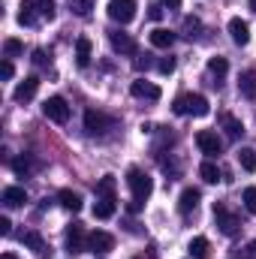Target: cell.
Returning a JSON list of instances; mask_svg holds the SVG:
<instances>
[{
	"label": "cell",
	"instance_id": "7c38bea8",
	"mask_svg": "<svg viewBox=\"0 0 256 259\" xmlns=\"http://www.w3.org/2000/svg\"><path fill=\"white\" fill-rule=\"evenodd\" d=\"M109 42H112V49H115L118 55H136V52H139L136 39H133L130 33H121V30H112V33H109Z\"/></svg>",
	"mask_w": 256,
	"mask_h": 259
},
{
	"label": "cell",
	"instance_id": "484cf974",
	"mask_svg": "<svg viewBox=\"0 0 256 259\" xmlns=\"http://www.w3.org/2000/svg\"><path fill=\"white\" fill-rule=\"evenodd\" d=\"M190 256L193 259H208V238H202V235H196L190 241Z\"/></svg>",
	"mask_w": 256,
	"mask_h": 259
},
{
	"label": "cell",
	"instance_id": "1f68e13d",
	"mask_svg": "<svg viewBox=\"0 0 256 259\" xmlns=\"http://www.w3.org/2000/svg\"><path fill=\"white\" fill-rule=\"evenodd\" d=\"M184 30H187V36H199L202 21H199V18H193V15H187V18H184Z\"/></svg>",
	"mask_w": 256,
	"mask_h": 259
},
{
	"label": "cell",
	"instance_id": "d6a6232c",
	"mask_svg": "<svg viewBox=\"0 0 256 259\" xmlns=\"http://www.w3.org/2000/svg\"><path fill=\"white\" fill-rule=\"evenodd\" d=\"M12 169H15L18 175H27V172L33 169V163H30L27 157H18V160H12Z\"/></svg>",
	"mask_w": 256,
	"mask_h": 259
},
{
	"label": "cell",
	"instance_id": "277c9868",
	"mask_svg": "<svg viewBox=\"0 0 256 259\" xmlns=\"http://www.w3.org/2000/svg\"><path fill=\"white\" fill-rule=\"evenodd\" d=\"M214 223H217V229H220L226 238L238 235V229H241V220H238L226 205H214Z\"/></svg>",
	"mask_w": 256,
	"mask_h": 259
},
{
	"label": "cell",
	"instance_id": "2e32d148",
	"mask_svg": "<svg viewBox=\"0 0 256 259\" xmlns=\"http://www.w3.org/2000/svg\"><path fill=\"white\" fill-rule=\"evenodd\" d=\"M36 88H39V78H36V75H27V78L15 88V94H12V97H15L18 103H27V100H33Z\"/></svg>",
	"mask_w": 256,
	"mask_h": 259
},
{
	"label": "cell",
	"instance_id": "52a82bcc",
	"mask_svg": "<svg viewBox=\"0 0 256 259\" xmlns=\"http://www.w3.org/2000/svg\"><path fill=\"white\" fill-rule=\"evenodd\" d=\"M109 18L118 24H130L136 18V0H109Z\"/></svg>",
	"mask_w": 256,
	"mask_h": 259
},
{
	"label": "cell",
	"instance_id": "d4e9b609",
	"mask_svg": "<svg viewBox=\"0 0 256 259\" xmlns=\"http://www.w3.org/2000/svg\"><path fill=\"white\" fill-rule=\"evenodd\" d=\"M238 163L244 172H256V151L253 148H238Z\"/></svg>",
	"mask_w": 256,
	"mask_h": 259
},
{
	"label": "cell",
	"instance_id": "4316f807",
	"mask_svg": "<svg viewBox=\"0 0 256 259\" xmlns=\"http://www.w3.org/2000/svg\"><path fill=\"white\" fill-rule=\"evenodd\" d=\"M24 52V46H21V39H15V36H9L6 42H3V55L6 58H18Z\"/></svg>",
	"mask_w": 256,
	"mask_h": 259
},
{
	"label": "cell",
	"instance_id": "3957f363",
	"mask_svg": "<svg viewBox=\"0 0 256 259\" xmlns=\"http://www.w3.org/2000/svg\"><path fill=\"white\" fill-rule=\"evenodd\" d=\"M127 184H130V190H133V199H139V202H145L148 196L154 193V181L142 169H136V166L127 172Z\"/></svg>",
	"mask_w": 256,
	"mask_h": 259
},
{
	"label": "cell",
	"instance_id": "7a4b0ae2",
	"mask_svg": "<svg viewBox=\"0 0 256 259\" xmlns=\"http://www.w3.org/2000/svg\"><path fill=\"white\" fill-rule=\"evenodd\" d=\"M172 109H175V115H196V118H205L211 112V106H208V100L202 94H184V97H178Z\"/></svg>",
	"mask_w": 256,
	"mask_h": 259
},
{
	"label": "cell",
	"instance_id": "b9f144b4",
	"mask_svg": "<svg viewBox=\"0 0 256 259\" xmlns=\"http://www.w3.org/2000/svg\"><path fill=\"white\" fill-rule=\"evenodd\" d=\"M250 9H253V12H256V0H250Z\"/></svg>",
	"mask_w": 256,
	"mask_h": 259
},
{
	"label": "cell",
	"instance_id": "ac0fdd59",
	"mask_svg": "<svg viewBox=\"0 0 256 259\" xmlns=\"http://www.w3.org/2000/svg\"><path fill=\"white\" fill-rule=\"evenodd\" d=\"M24 202H27L24 187H3V205H9V208H21Z\"/></svg>",
	"mask_w": 256,
	"mask_h": 259
},
{
	"label": "cell",
	"instance_id": "ffe728a7",
	"mask_svg": "<svg viewBox=\"0 0 256 259\" xmlns=\"http://www.w3.org/2000/svg\"><path fill=\"white\" fill-rule=\"evenodd\" d=\"M238 91H241L247 100H256V69L241 72V78H238Z\"/></svg>",
	"mask_w": 256,
	"mask_h": 259
},
{
	"label": "cell",
	"instance_id": "7402d4cb",
	"mask_svg": "<svg viewBox=\"0 0 256 259\" xmlns=\"http://www.w3.org/2000/svg\"><path fill=\"white\" fill-rule=\"evenodd\" d=\"M21 244H24V247H30L36 256H46V241H42V235H39V232H24V235H21Z\"/></svg>",
	"mask_w": 256,
	"mask_h": 259
},
{
	"label": "cell",
	"instance_id": "ba28073f",
	"mask_svg": "<svg viewBox=\"0 0 256 259\" xmlns=\"http://www.w3.org/2000/svg\"><path fill=\"white\" fill-rule=\"evenodd\" d=\"M196 145H199V151H202L205 157H217V154L223 151V142H220V136H217L214 130H199V133H196Z\"/></svg>",
	"mask_w": 256,
	"mask_h": 259
},
{
	"label": "cell",
	"instance_id": "e0dca14e",
	"mask_svg": "<svg viewBox=\"0 0 256 259\" xmlns=\"http://www.w3.org/2000/svg\"><path fill=\"white\" fill-rule=\"evenodd\" d=\"M151 46L154 49H172L175 46V33L166 30V27H157V30H151Z\"/></svg>",
	"mask_w": 256,
	"mask_h": 259
},
{
	"label": "cell",
	"instance_id": "8fae6325",
	"mask_svg": "<svg viewBox=\"0 0 256 259\" xmlns=\"http://www.w3.org/2000/svg\"><path fill=\"white\" fill-rule=\"evenodd\" d=\"M130 94H133V97H139V100H151V103L163 97V94H160V88H157L154 81H145V78H136V81L130 84Z\"/></svg>",
	"mask_w": 256,
	"mask_h": 259
},
{
	"label": "cell",
	"instance_id": "5b68a950",
	"mask_svg": "<svg viewBox=\"0 0 256 259\" xmlns=\"http://www.w3.org/2000/svg\"><path fill=\"white\" fill-rule=\"evenodd\" d=\"M112 127H115V118H109L106 112H97V109H88L84 112V130L91 136H103V133H109Z\"/></svg>",
	"mask_w": 256,
	"mask_h": 259
},
{
	"label": "cell",
	"instance_id": "cb8c5ba5",
	"mask_svg": "<svg viewBox=\"0 0 256 259\" xmlns=\"http://www.w3.org/2000/svg\"><path fill=\"white\" fill-rule=\"evenodd\" d=\"M58 202L64 205L66 211H72V214H75V211H81V196L72 193V190H61V193H58Z\"/></svg>",
	"mask_w": 256,
	"mask_h": 259
},
{
	"label": "cell",
	"instance_id": "8d00e7d4",
	"mask_svg": "<svg viewBox=\"0 0 256 259\" xmlns=\"http://www.w3.org/2000/svg\"><path fill=\"white\" fill-rule=\"evenodd\" d=\"M244 256H247V259H256V241H247V247H244Z\"/></svg>",
	"mask_w": 256,
	"mask_h": 259
},
{
	"label": "cell",
	"instance_id": "d590c367",
	"mask_svg": "<svg viewBox=\"0 0 256 259\" xmlns=\"http://www.w3.org/2000/svg\"><path fill=\"white\" fill-rule=\"evenodd\" d=\"M9 229H12L9 217H0V235H9Z\"/></svg>",
	"mask_w": 256,
	"mask_h": 259
},
{
	"label": "cell",
	"instance_id": "d6986e66",
	"mask_svg": "<svg viewBox=\"0 0 256 259\" xmlns=\"http://www.w3.org/2000/svg\"><path fill=\"white\" fill-rule=\"evenodd\" d=\"M199 199H202V193H199L196 187H187V190L181 193V199H178V208H181V214H190V211H196Z\"/></svg>",
	"mask_w": 256,
	"mask_h": 259
},
{
	"label": "cell",
	"instance_id": "4fadbf2b",
	"mask_svg": "<svg viewBox=\"0 0 256 259\" xmlns=\"http://www.w3.org/2000/svg\"><path fill=\"white\" fill-rule=\"evenodd\" d=\"M115 211H118V199L115 196H100L97 205H94V217L97 220H109V217H115Z\"/></svg>",
	"mask_w": 256,
	"mask_h": 259
},
{
	"label": "cell",
	"instance_id": "4dcf8cb0",
	"mask_svg": "<svg viewBox=\"0 0 256 259\" xmlns=\"http://www.w3.org/2000/svg\"><path fill=\"white\" fill-rule=\"evenodd\" d=\"M241 202H244V208H247L250 214H256V187H247V190L241 193Z\"/></svg>",
	"mask_w": 256,
	"mask_h": 259
},
{
	"label": "cell",
	"instance_id": "9c48e42d",
	"mask_svg": "<svg viewBox=\"0 0 256 259\" xmlns=\"http://www.w3.org/2000/svg\"><path fill=\"white\" fill-rule=\"evenodd\" d=\"M66 250H69V253H84V250H88V235H84L81 223H72V226L66 229Z\"/></svg>",
	"mask_w": 256,
	"mask_h": 259
},
{
	"label": "cell",
	"instance_id": "6da1fadb",
	"mask_svg": "<svg viewBox=\"0 0 256 259\" xmlns=\"http://www.w3.org/2000/svg\"><path fill=\"white\" fill-rule=\"evenodd\" d=\"M58 15V6L55 0H21V12H18V24H36L39 18L52 21Z\"/></svg>",
	"mask_w": 256,
	"mask_h": 259
},
{
	"label": "cell",
	"instance_id": "836d02e7",
	"mask_svg": "<svg viewBox=\"0 0 256 259\" xmlns=\"http://www.w3.org/2000/svg\"><path fill=\"white\" fill-rule=\"evenodd\" d=\"M157 69H160L163 75H169V72H175V58H163V61L157 64Z\"/></svg>",
	"mask_w": 256,
	"mask_h": 259
},
{
	"label": "cell",
	"instance_id": "f1b7e54d",
	"mask_svg": "<svg viewBox=\"0 0 256 259\" xmlns=\"http://www.w3.org/2000/svg\"><path fill=\"white\" fill-rule=\"evenodd\" d=\"M226 69H229L226 58H211V61H208V72H214L217 78H223V75H226Z\"/></svg>",
	"mask_w": 256,
	"mask_h": 259
},
{
	"label": "cell",
	"instance_id": "603a6c76",
	"mask_svg": "<svg viewBox=\"0 0 256 259\" xmlns=\"http://www.w3.org/2000/svg\"><path fill=\"white\" fill-rule=\"evenodd\" d=\"M199 175H202L205 184H217V181H220V166H217L214 160H205V163L199 166Z\"/></svg>",
	"mask_w": 256,
	"mask_h": 259
},
{
	"label": "cell",
	"instance_id": "60d3db41",
	"mask_svg": "<svg viewBox=\"0 0 256 259\" xmlns=\"http://www.w3.org/2000/svg\"><path fill=\"white\" fill-rule=\"evenodd\" d=\"M3 259H18L15 253H3Z\"/></svg>",
	"mask_w": 256,
	"mask_h": 259
},
{
	"label": "cell",
	"instance_id": "9a60e30c",
	"mask_svg": "<svg viewBox=\"0 0 256 259\" xmlns=\"http://www.w3.org/2000/svg\"><path fill=\"white\" fill-rule=\"evenodd\" d=\"M91 58H94L91 39H88V36H78V39H75V64L84 69V66H91Z\"/></svg>",
	"mask_w": 256,
	"mask_h": 259
},
{
	"label": "cell",
	"instance_id": "ab89813d",
	"mask_svg": "<svg viewBox=\"0 0 256 259\" xmlns=\"http://www.w3.org/2000/svg\"><path fill=\"white\" fill-rule=\"evenodd\" d=\"M139 208H142V202H139V199H133V202L127 205V211H139Z\"/></svg>",
	"mask_w": 256,
	"mask_h": 259
},
{
	"label": "cell",
	"instance_id": "7bdbcfd3",
	"mask_svg": "<svg viewBox=\"0 0 256 259\" xmlns=\"http://www.w3.org/2000/svg\"><path fill=\"white\" fill-rule=\"evenodd\" d=\"M133 259H139V256H133Z\"/></svg>",
	"mask_w": 256,
	"mask_h": 259
},
{
	"label": "cell",
	"instance_id": "74e56055",
	"mask_svg": "<svg viewBox=\"0 0 256 259\" xmlns=\"http://www.w3.org/2000/svg\"><path fill=\"white\" fill-rule=\"evenodd\" d=\"M33 64H36V66H46V52H36V55H33Z\"/></svg>",
	"mask_w": 256,
	"mask_h": 259
},
{
	"label": "cell",
	"instance_id": "f546056e",
	"mask_svg": "<svg viewBox=\"0 0 256 259\" xmlns=\"http://www.w3.org/2000/svg\"><path fill=\"white\" fill-rule=\"evenodd\" d=\"M97 196H115V178L106 175L100 184H97Z\"/></svg>",
	"mask_w": 256,
	"mask_h": 259
},
{
	"label": "cell",
	"instance_id": "8992f818",
	"mask_svg": "<svg viewBox=\"0 0 256 259\" xmlns=\"http://www.w3.org/2000/svg\"><path fill=\"white\" fill-rule=\"evenodd\" d=\"M42 115H46L49 121H55V124H66V121H69V106H66L64 97H49V100L42 103Z\"/></svg>",
	"mask_w": 256,
	"mask_h": 259
},
{
	"label": "cell",
	"instance_id": "e575fe53",
	"mask_svg": "<svg viewBox=\"0 0 256 259\" xmlns=\"http://www.w3.org/2000/svg\"><path fill=\"white\" fill-rule=\"evenodd\" d=\"M12 72H15V69H12L9 61H3V64H0V78H12Z\"/></svg>",
	"mask_w": 256,
	"mask_h": 259
},
{
	"label": "cell",
	"instance_id": "30bf717a",
	"mask_svg": "<svg viewBox=\"0 0 256 259\" xmlns=\"http://www.w3.org/2000/svg\"><path fill=\"white\" fill-rule=\"evenodd\" d=\"M88 250H94V253H109V250H115V235H112V232H103V229L91 232V235H88Z\"/></svg>",
	"mask_w": 256,
	"mask_h": 259
},
{
	"label": "cell",
	"instance_id": "f35d334b",
	"mask_svg": "<svg viewBox=\"0 0 256 259\" xmlns=\"http://www.w3.org/2000/svg\"><path fill=\"white\" fill-rule=\"evenodd\" d=\"M160 3H166L169 9H178V6H181V0H160Z\"/></svg>",
	"mask_w": 256,
	"mask_h": 259
},
{
	"label": "cell",
	"instance_id": "83f0119b",
	"mask_svg": "<svg viewBox=\"0 0 256 259\" xmlns=\"http://www.w3.org/2000/svg\"><path fill=\"white\" fill-rule=\"evenodd\" d=\"M69 9H72L75 15L88 18V15H91V9H94V0H69Z\"/></svg>",
	"mask_w": 256,
	"mask_h": 259
},
{
	"label": "cell",
	"instance_id": "5bb4252c",
	"mask_svg": "<svg viewBox=\"0 0 256 259\" xmlns=\"http://www.w3.org/2000/svg\"><path fill=\"white\" fill-rule=\"evenodd\" d=\"M229 33H232V42L235 46H247L250 42V24L241 21V18H232L229 21Z\"/></svg>",
	"mask_w": 256,
	"mask_h": 259
},
{
	"label": "cell",
	"instance_id": "44dd1931",
	"mask_svg": "<svg viewBox=\"0 0 256 259\" xmlns=\"http://www.w3.org/2000/svg\"><path fill=\"white\" fill-rule=\"evenodd\" d=\"M220 124H223V130L232 136V139H238V136H244V124L235 118V115H229V112H220Z\"/></svg>",
	"mask_w": 256,
	"mask_h": 259
}]
</instances>
